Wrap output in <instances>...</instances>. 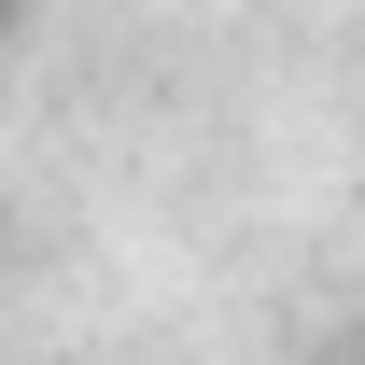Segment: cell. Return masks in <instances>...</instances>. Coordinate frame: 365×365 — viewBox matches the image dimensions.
<instances>
[{"label":"cell","instance_id":"6da1fadb","mask_svg":"<svg viewBox=\"0 0 365 365\" xmlns=\"http://www.w3.org/2000/svg\"><path fill=\"white\" fill-rule=\"evenodd\" d=\"M14 29H29V0H0V43H14Z\"/></svg>","mask_w":365,"mask_h":365},{"label":"cell","instance_id":"7a4b0ae2","mask_svg":"<svg viewBox=\"0 0 365 365\" xmlns=\"http://www.w3.org/2000/svg\"><path fill=\"white\" fill-rule=\"evenodd\" d=\"M337 365H351V351H337Z\"/></svg>","mask_w":365,"mask_h":365}]
</instances>
